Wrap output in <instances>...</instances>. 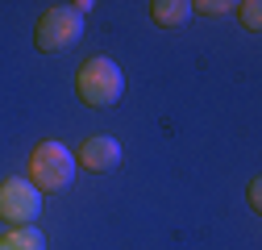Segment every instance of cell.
Returning <instances> with one entry per match:
<instances>
[{
	"label": "cell",
	"mask_w": 262,
	"mask_h": 250,
	"mask_svg": "<svg viewBox=\"0 0 262 250\" xmlns=\"http://www.w3.org/2000/svg\"><path fill=\"white\" fill-rule=\"evenodd\" d=\"M75 179V154L62 142H38L29 154V183L38 192H62Z\"/></svg>",
	"instance_id": "obj_1"
},
{
	"label": "cell",
	"mask_w": 262,
	"mask_h": 250,
	"mask_svg": "<svg viewBox=\"0 0 262 250\" xmlns=\"http://www.w3.org/2000/svg\"><path fill=\"white\" fill-rule=\"evenodd\" d=\"M75 88H79V96H83L92 109H108V105L121 100V92H125V75H121V67H117L113 58L96 54V58H88L83 67H79Z\"/></svg>",
	"instance_id": "obj_2"
},
{
	"label": "cell",
	"mask_w": 262,
	"mask_h": 250,
	"mask_svg": "<svg viewBox=\"0 0 262 250\" xmlns=\"http://www.w3.org/2000/svg\"><path fill=\"white\" fill-rule=\"evenodd\" d=\"M79 34H83V17H79L71 5H54V9L42 13V21H38V29H34V42H38V50L54 54V50H62V46H75Z\"/></svg>",
	"instance_id": "obj_3"
},
{
	"label": "cell",
	"mask_w": 262,
	"mask_h": 250,
	"mask_svg": "<svg viewBox=\"0 0 262 250\" xmlns=\"http://www.w3.org/2000/svg\"><path fill=\"white\" fill-rule=\"evenodd\" d=\"M38 213H42V192L29 179H5L0 183V217H5L13 230L34 225Z\"/></svg>",
	"instance_id": "obj_4"
},
{
	"label": "cell",
	"mask_w": 262,
	"mask_h": 250,
	"mask_svg": "<svg viewBox=\"0 0 262 250\" xmlns=\"http://www.w3.org/2000/svg\"><path fill=\"white\" fill-rule=\"evenodd\" d=\"M117 163H121V142L108 138V134L88 138L79 146V154H75V167H88V171H113Z\"/></svg>",
	"instance_id": "obj_5"
},
{
	"label": "cell",
	"mask_w": 262,
	"mask_h": 250,
	"mask_svg": "<svg viewBox=\"0 0 262 250\" xmlns=\"http://www.w3.org/2000/svg\"><path fill=\"white\" fill-rule=\"evenodd\" d=\"M150 17H154V25H162V29H179V25L191 21V0H154V5H150Z\"/></svg>",
	"instance_id": "obj_6"
},
{
	"label": "cell",
	"mask_w": 262,
	"mask_h": 250,
	"mask_svg": "<svg viewBox=\"0 0 262 250\" xmlns=\"http://www.w3.org/2000/svg\"><path fill=\"white\" fill-rule=\"evenodd\" d=\"M0 250H46V238L34 225H21V230H9L0 238Z\"/></svg>",
	"instance_id": "obj_7"
},
{
	"label": "cell",
	"mask_w": 262,
	"mask_h": 250,
	"mask_svg": "<svg viewBox=\"0 0 262 250\" xmlns=\"http://www.w3.org/2000/svg\"><path fill=\"white\" fill-rule=\"evenodd\" d=\"M233 9H237V17H242L246 29H254V34L262 29V5H258V0H242V5H233Z\"/></svg>",
	"instance_id": "obj_8"
},
{
	"label": "cell",
	"mask_w": 262,
	"mask_h": 250,
	"mask_svg": "<svg viewBox=\"0 0 262 250\" xmlns=\"http://www.w3.org/2000/svg\"><path fill=\"white\" fill-rule=\"evenodd\" d=\"M191 13H204V17H225V13H233V0H195Z\"/></svg>",
	"instance_id": "obj_9"
},
{
	"label": "cell",
	"mask_w": 262,
	"mask_h": 250,
	"mask_svg": "<svg viewBox=\"0 0 262 250\" xmlns=\"http://www.w3.org/2000/svg\"><path fill=\"white\" fill-rule=\"evenodd\" d=\"M250 209H254V213H262V183H258V179L250 183Z\"/></svg>",
	"instance_id": "obj_10"
}]
</instances>
